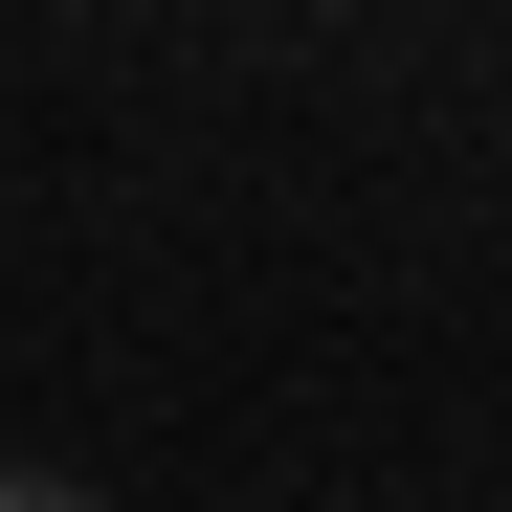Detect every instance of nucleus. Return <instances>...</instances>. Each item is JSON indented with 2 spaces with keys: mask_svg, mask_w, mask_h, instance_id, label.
I'll return each mask as SVG.
<instances>
[{
  "mask_svg": "<svg viewBox=\"0 0 512 512\" xmlns=\"http://www.w3.org/2000/svg\"><path fill=\"white\" fill-rule=\"evenodd\" d=\"M0 512H112V490H67V468H0Z\"/></svg>",
  "mask_w": 512,
  "mask_h": 512,
  "instance_id": "1",
  "label": "nucleus"
}]
</instances>
